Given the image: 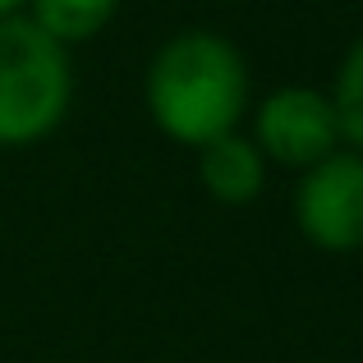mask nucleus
Masks as SVG:
<instances>
[{"mask_svg": "<svg viewBox=\"0 0 363 363\" xmlns=\"http://www.w3.org/2000/svg\"><path fill=\"white\" fill-rule=\"evenodd\" d=\"M336 111L331 97L318 88H276L272 97L257 106V152L281 166L308 170L336 152Z\"/></svg>", "mask_w": 363, "mask_h": 363, "instance_id": "4", "label": "nucleus"}, {"mask_svg": "<svg viewBox=\"0 0 363 363\" xmlns=\"http://www.w3.org/2000/svg\"><path fill=\"white\" fill-rule=\"evenodd\" d=\"M299 235L322 253L363 248V152H331L294 189Z\"/></svg>", "mask_w": 363, "mask_h": 363, "instance_id": "3", "label": "nucleus"}, {"mask_svg": "<svg viewBox=\"0 0 363 363\" xmlns=\"http://www.w3.org/2000/svg\"><path fill=\"white\" fill-rule=\"evenodd\" d=\"M74 101L69 55L33 18H0V147H28L60 129Z\"/></svg>", "mask_w": 363, "mask_h": 363, "instance_id": "2", "label": "nucleus"}, {"mask_svg": "<svg viewBox=\"0 0 363 363\" xmlns=\"http://www.w3.org/2000/svg\"><path fill=\"white\" fill-rule=\"evenodd\" d=\"M28 5H33L28 18H33L46 37H55L60 46H74V42L97 37L101 28L116 18L120 0H28Z\"/></svg>", "mask_w": 363, "mask_h": 363, "instance_id": "6", "label": "nucleus"}, {"mask_svg": "<svg viewBox=\"0 0 363 363\" xmlns=\"http://www.w3.org/2000/svg\"><path fill=\"white\" fill-rule=\"evenodd\" d=\"M143 97L170 143L207 147L235 133L248 111V65L225 37L179 33L152 55Z\"/></svg>", "mask_w": 363, "mask_h": 363, "instance_id": "1", "label": "nucleus"}, {"mask_svg": "<svg viewBox=\"0 0 363 363\" xmlns=\"http://www.w3.org/2000/svg\"><path fill=\"white\" fill-rule=\"evenodd\" d=\"M23 5H28V0H0V18H14Z\"/></svg>", "mask_w": 363, "mask_h": 363, "instance_id": "8", "label": "nucleus"}, {"mask_svg": "<svg viewBox=\"0 0 363 363\" xmlns=\"http://www.w3.org/2000/svg\"><path fill=\"white\" fill-rule=\"evenodd\" d=\"M331 111H336L340 138H350L363 152V37L350 46L345 65L336 74V92H331Z\"/></svg>", "mask_w": 363, "mask_h": 363, "instance_id": "7", "label": "nucleus"}, {"mask_svg": "<svg viewBox=\"0 0 363 363\" xmlns=\"http://www.w3.org/2000/svg\"><path fill=\"white\" fill-rule=\"evenodd\" d=\"M198 179L203 189L225 207H244L262 194L267 179V157L257 152V143L240 138V133H225V138L198 147Z\"/></svg>", "mask_w": 363, "mask_h": 363, "instance_id": "5", "label": "nucleus"}]
</instances>
